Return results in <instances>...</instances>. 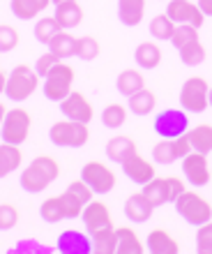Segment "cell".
I'll list each match as a JSON object with an SVG mask.
<instances>
[{
    "label": "cell",
    "mask_w": 212,
    "mask_h": 254,
    "mask_svg": "<svg viewBox=\"0 0 212 254\" xmlns=\"http://www.w3.org/2000/svg\"><path fill=\"white\" fill-rule=\"evenodd\" d=\"M173 206H175V213H178L187 224H192V227H196V229L212 220V206L199 192H192V190H185L178 199L173 201Z\"/></svg>",
    "instance_id": "3"
},
{
    "label": "cell",
    "mask_w": 212,
    "mask_h": 254,
    "mask_svg": "<svg viewBox=\"0 0 212 254\" xmlns=\"http://www.w3.org/2000/svg\"><path fill=\"white\" fill-rule=\"evenodd\" d=\"M115 88H118L120 95L132 97L134 93H139V90L146 88V79H143V74L139 69H122L118 74V79H115Z\"/></svg>",
    "instance_id": "21"
},
{
    "label": "cell",
    "mask_w": 212,
    "mask_h": 254,
    "mask_svg": "<svg viewBox=\"0 0 212 254\" xmlns=\"http://www.w3.org/2000/svg\"><path fill=\"white\" fill-rule=\"evenodd\" d=\"M60 114L69 118V121H79V123H88L95 118V109L93 104L88 102V97L79 90H72V93L67 95L65 100L60 102Z\"/></svg>",
    "instance_id": "10"
},
{
    "label": "cell",
    "mask_w": 212,
    "mask_h": 254,
    "mask_svg": "<svg viewBox=\"0 0 212 254\" xmlns=\"http://www.w3.org/2000/svg\"><path fill=\"white\" fill-rule=\"evenodd\" d=\"M93 238V252L95 254H118V234L113 229H102L90 234Z\"/></svg>",
    "instance_id": "29"
},
{
    "label": "cell",
    "mask_w": 212,
    "mask_h": 254,
    "mask_svg": "<svg viewBox=\"0 0 212 254\" xmlns=\"http://www.w3.org/2000/svg\"><path fill=\"white\" fill-rule=\"evenodd\" d=\"M7 76H9V74H7L5 69H2V72H0V90H5V86H7Z\"/></svg>",
    "instance_id": "48"
},
{
    "label": "cell",
    "mask_w": 212,
    "mask_h": 254,
    "mask_svg": "<svg viewBox=\"0 0 212 254\" xmlns=\"http://www.w3.org/2000/svg\"><path fill=\"white\" fill-rule=\"evenodd\" d=\"M210 107H212V83H210Z\"/></svg>",
    "instance_id": "50"
},
{
    "label": "cell",
    "mask_w": 212,
    "mask_h": 254,
    "mask_svg": "<svg viewBox=\"0 0 212 254\" xmlns=\"http://www.w3.org/2000/svg\"><path fill=\"white\" fill-rule=\"evenodd\" d=\"M53 0H9V9L16 19L21 21H33L35 16H40Z\"/></svg>",
    "instance_id": "20"
},
{
    "label": "cell",
    "mask_w": 212,
    "mask_h": 254,
    "mask_svg": "<svg viewBox=\"0 0 212 254\" xmlns=\"http://www.w3.org/2000/svg\"><path fill=\"white\" fill-rule=\"evenodd\" d=\"M81 220L86 224L88 234H95V231H102V229H113V220H111V210L104 201L93 199L90 203H86L83 208V215Z\"/></svg>",
    "instance_id": "13"
},
{
    "label": "cell",
    "mask_w": 212,
    "mask_h": 254,
    "mask_svg": "<svg viewBox=\"0 0 212 254\" xmlns=\"http://www.w3.org/2000/svg\"><path fill=\"white\" fill-rule=\"evenodd\" d=\"M168 188H171V203H173V201L178 199L180 194H182V192L187 190V188H185V183L180 181V178H175V176H168Z\"/></svg>",
    "instance_id": "46"
},
{
    "label": "cell",
    "mask_w": 212,
    "mask_h": 254,
    "mask_svg": "<svg viewBox=\"0 0 212 254\" xmlns=\"http://www.w3.org/2000/svg\"><path fill=\"white\" fill-rule=\"evenodd\" d=\"M146 0H118V19L122 26H139L146 16Z\"/></svg>",
    "instance_id": "19"
},
{
    "label": "cell",
    "mask_w": 212,
    "mask_h": 254,
    "mask_svg": "<svg viewBox=\"0 0 212 254\" xmlns=\"http://www.w3.org/2000/svg\"><path fill=\"white\" fill-rule=\"evenodd\" d=\"M72 83H74V67H69L67 63L60 61L58 65L53 67L51 72L44 76V97L49 102H62L67 95L72 93Z\"/></svg>",
    "instance_id": "7"
},
{
    "label": "cell",
    "mask_w": 212,
    "mask_h": 254,
    "mask_svg": "<svg viewBox=\"0 0 212 254\" xmlns=\"http://www.w3.org/2000/svg\"><path fill=\"white\" fill-rule=\"evenodd\" d=\"M146 248L150 254H180V243L166 229H153L146 238Z\"/></svg>",
    "instance_id": "17"
},
{
    "label": "cell",
    "mask_w": 212,
    "mask_h": 254,
    "mask_svg": "<svg viewBox=\"0 0 212 254\" xmlns=\"http://www.w3.org/2000/svg\"><path fill=\"white\" fill-rule=\"evenodd\" d=\"M76 42H79V37H74L69 30H60V33L49 42V51H53L58 58L65 61V58L76 56Z\"/></svg>",
    "instance_id": "27"
},
{
    "label": "cell",
    "mask_w": 212,
    "mask_h": 254,
    "mask_svg": "<svg viewBox=\"0 0 212 254\" xmlns=\"http://www.w3.org/2000/svg\"><path fill=\"white\" fill-rule=\"evenodd\" d=\"M16 222H19V210H16V206H12V203H2V206H0V227H2V231L14 229L16 227Z\"/></svg>",
    "instance_id": "41"
},
{
    "label": "cell",
    "mask_w": 212,
    "mask_h": 254,
    "mask_svg": "<svg viewBox=\"0 0 212 254\" xmlns=\"http://www.w3.org/2000/svg\"><path fill=\"white\" fill-rule=\"evenodd\" d=\"M173 141H175V150H178L180 160H182V157H187V155L194 150L192 141H189V136H187V134H182V136H178V139H173Z\"/></svg>",
    "instance_id": "45"
},
{
    "label": "cell",
    "mask_w": 212,
    "mask_h": 254,
    "mask_svg": "<svg viewBox=\"0 0 212 254\" xmlns=\"http://www.w3.org/2000/svg\"><path fill=\"white\" fill-rule=\"evenodd\" d=\"M196 252L212 254V220L201 224L199 231H196Z\"/></svg>",
    "instance_id": "40"
},
{
    "label": "cell",
    "mask_w": 212,
    "mask_h": 254,
    "mask_svg": "<svg viewBox=\"0 0 212 254\" xmlns=\"http://www.w3.org/2000/svg\"><path fill=\"white\" fill-rule=\"evenodd\" d=\"M19 30L14 26H7V23H2V28H0V51L2 54H9V51H14V49L19 47Z\"/></svg>",
    "instance_id": "39"
},
{
    "label": "cell",
    "mask_w": 212,
    "mask_h": 254,
    "mask_svg": "<svg viewBox=\"0 0 212 254\" xmlns=\"http://www.w3.org/2000/svg\"><path fill=\"white\" fill-rule=\"evenodd\" d=\"M102 123L108 129H120V127L127 123V109L122 104H108V107L102 111Z\"/></svg>",
    "instance_id": "35"
},
{
    "label": "cell",
    "mask_w": 212,
    "mask_h": 254,
    "mask_svg": "<svg viewBox=\"0 0 212 254\" xmlns=\"http://www.w3.org/2000/svg\"><path fill=\"white\" fill-rule=\"evenodd\" d=\"M69 192L72 194H76V196H79L81 201H83V203H90V201H93V188H90V185H88L86 181H74V183H69Z\"/></svg>",
    "instance_id": "43"
},
{
    "label": "cell",
    "mask_w": 212,
    "mask_h": 254,
    "mask_svg": "<svg viewBox=\"0 0 212 254\" xmlns=\"http://www.w3.org/2000/svg\"><path fill=\"white\" fill-rule=\"evenodd\" d=\"M166 14L171 16L175 23H189V26L199 28L206 23V14L196 2L192 0H168L166 5Z\"/></svg>",
    "instance_id": "11"
},
{
    "label": "cell",
    "mask_w": 212,
    "mask_h": 254,
    "mask_svg": "<svg viewBox=\"0 0 212 254\" xmlns=\"http://www.w3.org/2000/svg\"><path fill=\"white\" fill-rule=\"evenodd\" d=\"M182 174L194 188H206L210 183V164H208V155L206 153H192L182 157Z\"/></svg>",
    "instance_id": "12"
},
{
    "label": "cell",
    "mask_w": 212,
    "mask_h": 254,
    "mask_svg": "<svg viewBox=\"0 0 212 254\" xmlns=\"http://www.w3.org/2000/svg\"><path fill=\"white\" fill-rule=\"evenodd\" d=\"M118 234V254H143V241H141L132 227H115Z\"/></svg>",
    "instance_id": "26"
},
{
    "label": "cell",
    "mask_w": 212,
    "mask_h": 254,
    "mask_svg": "<svg viewBox=\"0 0 212 254\" xmlns=\"http://www.w3.org/2000/svg\"><path fill=\"white\" fill-rule=\"evenodd\" d=\"M60 61H62V58H58V56L53 54V51H47V54H42L40 58H37V63H35V69H37V74H40L42 79H44V76H47V74L51 72V69L58 65Z\"/></svg>",
    "instance_id": "42"
},
{
    "label": "cell",
    "mask_w": 212,
    "mask_h": 254,
    "mask_svg": "<svg viewBox=\"0 0 212 254\" xmlns=\"http://www.w3.org/2000/svg\"><path fill=\"white\" fill-rule=\"evenodd\" d=\"M30 127H33V116L30 111H26L23 107H16L12 111H7L2 116V141L5 143H14V146H21L28 141V134H30Z\"/></svg>",
    "instance_id": "6"
},
{
    "label": "cell",
    "mask_w": 212,
    "mask_h": 254,
    "mask_svg": "<svg viewBox=\"0 0 212 254\" xmlns=\"http://www.w3.org/2000/svg\"><path fill=\"white\" fill-rule=\"evenodd\" d=\"M40 74L30 65H16L7 76V86L2 90L5 100L12 102H26L28 97H33V93L40 88Z\"/></svg>",
    "instance_id": "2"
},
{
    "label": "cell",
    "mask_w": 212,
    "mask_h": 254,
    "mask_svg": "<svg viewBox=\"0 0 212 254\" xmlns=\"http://www.w3.org/2000/svg\"><path fill=\"white\" fill-rule=\"evenodd\" d=\"M210 107V83L203 76H189L180 88V109L187 114H203Z\"/></svg>",
    "instance_id": "5"
},
{
    "label": "cell",
    "mask_w": 212,
    "mask_h": 254,
    "mask_svg": "<svg viewBox=\"0 0 212 254\" xmlns=\"http://www.w3.org/2000/svg\"><path fill=\"white\" fill-rule=\"evenodd\" d=\"M60 30H62V28H60L55 16H42V19L35 23V40L40 42V44H47L49 47V42H51Z\"/></svg>",
    "instance_id": "33"
},
{
    "label": "cell",
    "mask_w": 212,
    "mask_h": 254,
    "mask_svg": "<svg viewBox=\"0 0 212 254\" xmlns=\"http://www.w3.org/2000/svg\"><path fill=\"white\" fill-rule=\"evenodd\" d=\"M141 192L150 199V203H153L155 208L164 206V203H171V188H168V178H157V176H155L148 185H143V190H141Z\"/></svg>",
    "instance_id": "22"
},
{
    "label": "cell",
    "mask_w": 212,
    "mask_h": 254,
    "mask_svg": "<svg viewBox=\"0 0 212 254\" xmlns=\"http://www.w3.org/2000/svg\"><path fill=\"white\" fill-rule=\"evenodd\" d=\"M175 21L168 16V14H157L153 21H150V35L159 42H171L173 33H175Z\"/></svg>",
    "instance_id": "32"
},
{
    "label": "cell",
    "mask_w": 212,
    "mask_h": 254,
    "mask_svg": "<svg viewBox=\"0 0 212 254\" xmlns=\"http://www.w3.org/2000/svg\"><path fill=\"white\" fill-rule=\"evenodd\" d=\"M14 252L16 254H23V252H51V248H40V243L37 241H21V243H16Z\"/></svg>",
    "instance_id": "44"
},
{
    "label": "cell",
    "mask_w": 212,
    "mask_h": 254,
    "mask_svg": "<svg viewBox=\"0 0 212 254\" xmlns=\"http://www.w3.org/2000/svg\"><path fill=\"white\" fill-rule=\"evenodd\" d=\"M189 141H192V148L196 153H212V125H196L189 127L187 132Z\"/></svg>",
    "instance_id": "31"
},
{
    "label": "cell",
    "mask_w": 212,
    "mask_h": 254,
    "mask_svg": "<svg viewBox=\"0 0 212 254\" xmlns=\"http://www.w3.org/2000/svg\"><path fill=\"white\" fill-rule=\"evenodd\" d=\"M155 132L159 139H178L189 132V116L185 109H166L155 116Z\"/></svg>",
    "instance_id": "8"
},
{
    "label": "cell",
    "mask_w": 212,
    "mask_h": 254,
    "mask_svg": "<svg viewBox=\"0 0 212 254\" xmlns=\"http://www.w3.org/2000/svg\"><path fill=\"white\" fill-rule=\"evenodd\" d=\"M21 164H23L21 148L2 141V146H0V176H9L12 171H19Z\"/></svg>",
    "instance_id": "23"
},
{
    "label": "cell",
    "mask_w": 212,
    "mask_h": 254,
    "mask_svg": "<svg viewBox=\"0 0 212 254\" xmlns=\"http://www.w3.org/2000/svg\"><path fill=\"white\" fill-rule=\"evenodd\" d=\"M206 56H208V51H206V47L201 44V40H196V42H192V44H187V47L180 49V61L185 63L187 67L201 65V63L206 61Z\"/></svg>",
    "instance_id": "36"
},
{
    "label": "cell",
    "mask_w": 212,
    "mask_h": 254,
    "mask_svg": "<svg viewBox=\"0 0 212 254\" xmlns=\"http://www.w3.org/2000/svg\"><path fill=\"white\" fill-rule=\"evenodd\" d=\"M127 107H129V111L134 116H150L155 111V107H157V97H155L153 90L143 88V90H139V93H134L129 97Z\"/></svg>",
    "instance_id": "28"
},
{
    "label": "cell",
    "mask_w": 212,
    "mask_h": 254,
    "mask_svg": "<svg viewBox=\"0 0 212 254\" xmlns=\"http://www.w3.org/2000/svg\"><path fill=\"white\" fill-rule=\"evenodd\" d=\"M81 181H86L95 194H108L115 190V174L102 162H88L81 169Z\"/></svg>",
    "instance_id": "9"
},
{
    "label": "cell",
    "mask_w": 212,
    "mask_h": 254,
    "mask_svg": "<svg viewBox=\"0 0 212 254\" xmlns=\"http://www.w3.org/2000/svg\"><path fill=\"white\" fill-rule=\"evenodd\" d=\"M88 236L81 231H62L55 241V250L60 254H93V238Z\"/></svg>",
    "instance_id": "14"
},
{
    "label": "cell",
    "mask_w": 212,
    "mask_h": 254,
    "mask_svg": "<svg viewBox=\"0 0 212 254\" xmlns=\"http://www.w3.org/2000/svg\"><path fill=\"white\" fill-rule=\"evenodd\" d=\"M153 160L157 164H173L178 157V150H175V141L173 139H159V143H155L153 148Z\"/></svg>",
    "instance_id": "34"
},
{
    "label": "cell",
    "mask_w": 212,
    "mask_h": 254,
    "mask_svg": "<svg viewBox=\"0 0 212 254\" xmlns=\"http://www.w3.org/2000/svg\"><path fill=\"white\" fill-rule=\"evenodd\" d=\"M40 215L42 220L49 222V224H58V222L67 220V210H65V203H62V196H49V199L42 201L40 206Z\"/></svg>",
    "instance_id": "30"
},
{
    "label": "cell",
    "mask_w": 212,
    "mask_h": 254,
    "mask_svg": "<svg viewBox=\"0 0 212 254\" xmlns=\"http://www.w3.org/2000/svg\"><path fill=\"white\" fill-rule=\"evenodd\" d=\"M134 61L143 69H155L161 63V49L155 42H141L136 51H134Z\"/></svg>",
    "instance_id": "25"
},
{
    "label": "cell",
    "mask_w": 212,
    "mask_h": 254,
    "mask_svg": "<svg viewBox=\"0 0 212 254\" xmlns=\"http://www.w3.org/2000/svg\"><path fill=\"white\" fill-rule=\"evenodd\" d=\"M196 40H199V28L189 26V23H178V26H175V33H173V37H171V44L180 51L182 47H187V44H192V42H196Z\"/></svg>",
    "instance_id": "37"
},
{
    "label": "cell",
    "mask_w": 212,
    "mask_h": 254,
    "mask_svg": "<svg viewBox=\"0 0 212 254\" xmlns=\"http://www.w3.org/2000/svg\"><path fill=\"white\" fill-rule=\"evenodd\" d=\"M53 16L58 19L62 30H72V28L81 26L83 9H81V7L76 5V0H74V2H65V5H55V14H53Z\"/></svg>",
    "instance_id": "24"
},
{
    "label": "cell",
    "mask_w": 212,
    "mask_h": 254,
    "mask_svg": "<svg viewBox=\"0 0 212 254\" xmlns=\"http://www.w3.org/2000/svg\"><path fill=\"white\" fill-rule=\"evenodd\" d=\"M65 2H74V0H53V5H65Z\"/></svg>",
    "instance_id": "49"
},
{
    "label": "cell",
    "mask_w": 212,
    "mask_h": 254,
    "mask_svg": "<svg viewBox=\"0 0 212 254\" xmlns=\"http://www.w3.org/2000/svg\"><path fill=\"white\" fill-rule=\"evenodd\" d=\"M60 176V164L49 155H40L21 171V188L30 194H40Z\"/></svg>",
    "instance_id": "1"
},
{
    "label": "cell",
    "mask_w": 212,
    "mask_h": 254,
    "mask_svg": "<svg viewBox=\"0 0 212 254\" xmlns=\"http://www.w3.org/2000/svg\"><path fill=\"white\" fill-rule=\"evenodd\" d=\"M153 213H155V206L150 203V199H148L143 192L132 194V196L125 201V217L129 222H134V224L148 222L153 217Z\"/></svg>",
    "instance_id": "16"
},
{
    "label": "cell",
    "mask_w": 212,
    "mask_h": 254,
    "mask_svg": "<svg viewBox=\"0 0 212 254\" xmlns=\"http://www.w3.org/2000/svg\"><path fill=\"white\" fill-rule=\"evenodd\" d=\"M122 171H125L127 178L132 183H136V185H148V183L157 176L153 162H148L146 157H141L139 153L134 155V157H129V160L122 164Z\"/></svg>",
    "instance_id": "15"
},
{
    "label": "cell",
    "mask_w": 212,
    "mask_h": 254,
    "mask_svg": "<svg viewBox=\"0 0 212 254\" xmlns=\"http://www.w3.org/2000/svg\"><path fill=\"white\" fill-rule=\"evenodd\" d=\"M100 56V42L95 40L93 35H83V37H79V42H76V58H81V61H95Z\"/></svg>",
    "instance_id": "38"
},
{
    "label": "cell",
    "mask_w": 212,
    "mask_h": 254,
    "mask_svg": "<svg viewBox=\"0 0 212 254\" xmlns=\"http://www.w3.org/2000/svg\"><path fill=\"white\" fill-rule=\"evenodd\" d=\"M166 2H168V0H166Z\"/></svg>",
    "instance_id": "51"
},
{
    "label": "cell",
    "mask_w": 212,
    "mask_h": 254,
    "mask_svg": "<svg viewBox=\"0 0 212 254\" xmlns=\"http://www.w3.org/2000/svg\"><path fill=\"white\" fill-rule=\"evenodd\" d=\"M136 153H139V150H136V143H134L129 136H122V134L111 136L108 143H106V157L111 162H115V164H125V162L129 160V157H134Z\"/></svg>",
    "instance_id": "18"
},
{
    "label": "cell",
    "mask_w": 212,
    "mask_h": 254,
    "mask_svg": "<svg viewBox=\"0 0 212 254\" xmlns=\"http://www.w3.org/2000/svg\"><path fill=\"white\" fill-rule=\"evenodd\" d=\"M199 7L203 9L206 16H212V0H199Z\"/></svg>",
    "instance_id": "47"
},
{
    "label": "cell",
    "mask_w": 212,
    "mask_h": 254,
    "mask_svg": "<svg viewBox=\"0 0 212 254\" xmlns=\"http://www.w3.org/2000/svg\"><path fill=\"white\" fill-rule=\"evenodd\" d=\"M49 139L58 148H83L90 141V129H88V123L65 118V121H58L51 125Z\"/></svg>",
    "instance_id": "4"
}]
</instances>
